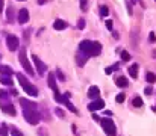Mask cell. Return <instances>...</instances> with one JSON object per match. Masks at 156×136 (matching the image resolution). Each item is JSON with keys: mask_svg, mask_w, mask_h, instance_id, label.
Returning a JSON list of instances; mask_svg holds the SVG:
<instances>
[{"mask_svg": "<svg viewBox=\"0 0 156 136\" xmlns=\"http://www.w3.org/2000/svg\"><path fill=\"white\" fill-rule=\"evenodd\" d=\"M20 104L23 106V115L26 118V121L32 126H37L40 123V113H38V106L37 103H32L26 98H20Z\"/></svg>", "mask_w": 156, "mask_h": 136, "instance_id": "6da1fadb", "label": "cell"}, {"mask_svg": "<svg viewBox=\"0 0 156 136\" xmlns=\"http://www.w3.org/2000/svg\"><path fill=\"white\" fill-rule=\"evenodd\" d=\"M79 50L80 53H83L85 56H99L102 53V44L97 41H82L79 44Z\"/></svg>", "mask_w": 156, "mask_h": 136, "instance_id": "7a4b0ae2", "label": "cell"}, {"mask_svg": "<svg viewBox=\"0 0 156 136\" xmlns=\"http://www.w3.org/2000/svg\"><path fill=\"white\" fill-rule=\"evenodd\" d=\"M17 79H18V83L21 85V88L24 89V92L27 94V95H32V97H37L38 95V91L37 88L26 79V76L24 74H21V73H17Z\"/></svg>", "mask_w": 156, "mask_h": 136, "instance_id": "3957f363", "label": "cell"}, {"mask_svg": "<svg viewBox=\"0 0 156 136\" xmlns=\"http://www.w3.org/2000/svg\"><path fill=\"white\" fill-rule=\"evenodd\" d=\"M102 127H103L105 133L108 136H117V129H115V123L111 118H103L102 121Z\"/></svg>", "mask_w": 156, "mask_h": 136, "instance_id": "277c9868", "label": "cell"}, {"mask_svg": "<svg viewBox=\"0 0 156 136\" xmlns=\"http://www.w3.org/2000/svg\"><path fill=\"white\" fill-rule=\"evenodd\" d=\"M18 61H20V64L23 65V68H24L29 74H32V73H34V68H32V65H30V62H29V59H27V56H26V50H24V48H20Z\"/></svg>", "mask_w": 156, "mask_h": 136, "instance_id": "5b68a950", "label": "cell"}, {"mask_svg": "<svg viewBox=\"0 0 156 136\" xmlns=\"http://www.w3.org/2000/svg\"><path fill=\"white\" fill-rule=\"evenodd\" d=\"M32 61H34V64H35V67H37V71H38V74H41V76H44V73H46V70H47V67H46V64L37 56V54H32Z\"/></svg>", "mask_w": 156, "mask_h": 136, "instance_id": "8992f818", "label": "cell"}, {"mask_svg": "<svg viewBox=\"0 0 156 136\" xmlns=\"http://www.w3.org/2000/svg\"><path fill=\"white\" fill-rule=\"evenodd\" d=\"M18 44H20V41H18V38L15 35H8L6 37V45H8V48L11 51H15L18 48Z\"/></svg>", "mask_w": 156, "mask_h": 136, "instance_id": "52a82bcc", "label": "cell"}, {"mask_svg": "<svg viewBox=\"0 0 156 136\" xmlns=\"http://www.w3.org/2000/svg\"><path fill=\"white\" fill-rule=\"evenodd\" d=\"M0 107H2V110L5 112V113H8V115H11V117H15L17 115V110H15V107L9 103V101H0Z\"/></svg>", "mask_w": 156, "mask_h": 136, "instance_id": "ba28073f", "label": "cell"}, {"mask_svg": "<svg viewBox=\"0 0 156 136\" xmlns=\"http://www.w3.org/2000/svg\"><path fill=\"white\" fill-rule=\"evenodd\" d=\"M105 107V101L102 98H96L90 106H88V109L91 110V112H97V110H100V109H103Z\"/></svg>", "mask_w": 156, "mask_h": 136, "instance_id": "9c48e42d", "label": "cell"}, {"mask_svg": "<svg viewBox=\"0 0 156 136\" xmlns=\"http://www.w3.org/2000/svg\"><path fill=\"white\" fill-rule=\"evenodd\" d=\"M17 20H18L20 24L27 23V21H29V11H27V9H20V12H18V15H17Z\"/></svg>", "mask_w": 156, "mask_h": 136, "instance_id": "30bf717a", "label": "cell"}, {"mask_svg": "<svg viewBox=\"0 0 156 136\" xmlns=\"http://www.w3.org/2000/svg\"><path fill=\"white\" fill-rule=\"evenodd\" d=\"M68 97H70V94H68V92H65V94L62 95V101H61V103H64V104H65V106H67V107H68V109H70L73 113H77V109H76V107L70 103V98H68Z\"/></svg>", "mask_w": 156, "mask_h": 136, "instance_id": "8fae6325", "label": "cell"}, {"mask_svg": "<svg viewBox=\"0 0 156 136\" xmlns=\"http://www.w3.org/2000/svg\"><path fill=\"white\" fill-rule=\"evenodd\" d=\"M47 83H49V86L55 91H58V86H56V80H55V74L53 73H49V76H47Z\"/></svg>", "mask_w": 156, "mask_h": 136, "instance_id": "7c38bea8", "label": "cell"}, {"mask_svg": "<svg viewBox=\"0 0 156 136\" xmlns=\"http://www.w3.org/2000/svg\"><path fill=\"white\" fill-rule=\"evenodd\" d=\"M67 23L64 21V20H55V23H53V27L56 29V30H64V29H67Z\"/></svg>", "mask_w": 156, "mask_h": 136, "instance_id": "4fadbf2b", "label": "cell"}, {"mask_svg": "<svg viewBox=\"0 0 156 136\" xmlns=\"http://www.w3.org/2000/svg\"><path fill=\"white\" fill-rule=\"evenodd\" d=\"M99 95H100V91H99V88L97 86H91L90 89H88V97L90 98H99Z\"/></svg>", "mask_w": 156, "mask_h": 136, "instance_id": "5bb4252c", "label": "cell"}, {"mask_svg": "<svg viewBox=\"0 0 156 136\" xmlns=\"http://www.w3.org/2000/svg\"><path fill=\"white\" fill-rule=\"evenodd\" d=\"M115 85H117V86H120V88H126V86L129 85V82H127V79H126V77L120 76V77H117V79H115Z\"/></svg>", "mask_w": 156, "mask_h": 136, "instance_id": "9a60e30c", "label": "cell"}, {"mask_svg": "<svg viewBox=\"0 0 156 136\" xmlns=\"http://www.w3.org/2000/svg\"><path fill=\"white\" fill-rule=\"evenodd\" d=\"M129 74H130L132 79H136V77H138V65H136V64H132V65L129 67Z\"/></svg>", "mask_w": 156, "mask_h": 136, "instance_id": "2e32d148", "label": "cell"}, {"mask_svg": "<svg viewBox=\"0 0 156 136\" xmlns=\"http://www.w3.org/2000/svg\"><path fill=\"white\" fill-rule=\"evenodd\" d=\"M0 82H2L3 85H6V86H12V85H14L11 76H6V74H2V76H0Z\"/></svg>", "mask_w": 156, "mask_h": 136, "instance_id": "e0dca14e", "label": "cell"}, {"mask_svg": "<svg viewBox=\"0 0 156 136\" xmlns=\"http://www.w3.org/2000/svg\"><path fill=\"white\" fill-rule=\"evenodd\" d=\"M0 73L6 74V76H11V74H14V70L11 67H8V65H0Z\"/></svg>", "mask_w": 156, "mask_h": 136, "instance_id": "ac0fdd59", "label": "cell"}, {"mask_svg": "<svg viewBox=\"0 0 156 136\" xmlns=\"http://www.w3.org/2000/svg\"><path fill=\"white\" fill-rule=\"evenodd\" d=\"M146 80H147L149 83H155L156 82V76L153 74V73H147V74H146Z\"/></svg>", "mask_w": 156, "mask_h": 136, "instance_id": "d6986e66", "label": "cell"}, {"mask_svg": "<svg viewBox=\"0 0 156 136\" xmlns=\"http://www.w3.org/2000/svg\"><path fill=\"white\" fill-rule=\"evenodd\" d=\"M132 104H133L135 107H141V106H143V100H141V97H135L133 101H132Z\"/></svg>", "mask_w": 156, "mask_h": 136, "instance_id": "ffe728a7", "label": "cell"}, {"mask_svg": "<svg viewBox=\"0 0 156 136\" xmlns=\"http://www.w3.org/2000/svg\"><path fill=\"white\" fill-rule=\"evenodd\" d=\"M100 15H102V17H108V15H109V9H108V6H105V5L100 6Z\"/></svg>", "mask_w": 156, "mask_h": 136, "instance_id": "44dd1931", "label": "cell"}, {"mask_svg": "<svg viewBox=\"0 0 156 136\" xmlns=\"http://www.w3.org/2000/svg\"><path fill=\"white\" fill-rule=\"evenodd\" d=\"M118 68H120V65L115 64V65H112V67H108V68L105 70V73H106V74H111L112 71H115V70H118Z\"/></svg>", "mask_w": 156, "mask_h": 136, "instance_id": "7402d4cb", "label": "cell"}, {"mask_svg": "<svg viewBox=\"0 0 156 136\" xmlns=\"http://www.w3.org/2000/svg\"><path fill=\"white\" fill-rule=\"evenodd\" d=\"M0 136H8V126L6 124L0 126Z\"/></svg>", "mask_w": 156, "mask_h": 136, "instance_id": "603a6c76", "label": "cell"}, {"mask_svg": "<svg viewBox=\"0 0 156 136\" xmlns=\"http://www.w3.org/2000/svg\"><path fill=\"white\" fill-rule=\"evenodd\" d=\"M55 101H58V103H61V101H62V95H61L59 89L55 91Z\"/></svg>", "mask_w": 156, "mask_h": 136, "instance_id": "cb8c5ba5", "label": "cell"}, {"mask_svg": "<svg viewBox=\"0 0 156 136\" xmlns=\"http://www.w3.org/2000/svg\"><path fill=\"white\" fill-rule=\"evenodd\" d=\"M121 59H123V61H129V59H130V54L124 50V51H121Z\"/></svg>", "mask_w": 156, "mask_h": 136, "instance_id": "d4e9b609", "label": "cell"}, {"mask_svg": "<svg viewBox=\"0 0 156 136\" xmlns=\"http://www.w3.org/2000/svg\"><path fill=\"white\" fill-rule=\"evenodd\" d=\"M124 97H126L124 94H118V95L115 97V101H117V103H123V101H124Z\"/></svg>", "mask_w": 156, "mask_h": 136, "instance_id": "484cf974", "label": "cell"}, {"mask_svg": "<svg viewBox=\"0 0 156 136\" xmlns=\"http://www.w3.org/2000/svg\"><path fill=\"white\" fill-rule=\"evenodd\" d=\"M80 8H82V11H87V8H88V0H80Z\"/></svg>", "mask_w": 156, "mask_h": 136, "instance_id": "4316f807", "label": "cell"}, {"mask_svg": "<svg viewBox=\"0 0 156 136\" xmlns=\"http://www.w3.org/2000/svg\"><path fill=\"white\" fill-rule=\"evenodd\" d=\"M11 136H23V133H21L20 130H17V129H14V130L11 132Z\"/></svg>", "mask_w": 156, "mask_h": 136, "instance_id": "83f0119b", "label": "cell"}, {"mask_svg": "<svg viewBox=\"0 0 156 136\" xmlns=\"http://www.w3.org/2000/svg\"><path fill=\"white\" fill-rule=\"evenodd\" d=\"M77 27H79V29H83V27H85V20H83V18H80V20H79Z\"/></svg>", "mask_w": 156, "mask_h": 136, "instance_id": "f1b7e54d", "label": "cell"}, {"mask_svg": "<svg viewBox=\"0 0 156 136\" xmlns=\"http://www.w3.org/2000/svg\"><path fill=\"white\" fill-rule=\"evenodd\" d=\"M6 17H8V20H9V21L12 20V9H11V8L8 9V12H6Z\"/></svg>", "mask_w": 156, "mask_h": 136, "instance_id": "f546056e", "label": "cell"}, {"mask_svg": "<svg viewBox=\"0 0 156 136\" xmlns=\"http://www.w3.org/2000/svg\"><path fill=\"white\" fill-rule=\"evenodd\" d=\"M149 40H150V43H155L156 41V37H155V33H153V32L149 35Z\"/></svg>", "mask_w": 156, "mask_h": 136, "instance_id": "4dcf8cb0", "label": "cell"}, {"mask_svg": "<svg viewBox=\"0 0 156 136\" xmlns=\"http://www.w3.org/2000/svg\"><path fill=\"white\" fill-rule=\"evenodd\" d=\"M112 24H114V23H112L111 20H108V21H106V27H108L109 30H112Z\"/></svg>", "mask_w": 156, "mask_h": 136, "instance_id": "1f68e13d", "label": "cell"}, {"mask_svg": "<svg viewBox=\"0 0 156 136\" xmlns=\"http://www.w3.org/2000/svg\"><path fill=\"white\" fill-rule=\"evenodd\" d=\"M56 115H58V117H61V118H64V112H62L61 109H56Z\"/></svg>", "mask_w": 156, "mask_h": 136, "instance_id": "d6a6232c", "label": "cell"}, {"mask_svg": "<svg viewBox=\"0 0 156 136\" xmlns=\"http://www.w3.org/2000/svg\"><path fill=\"white\" fill-rule=\"evenodd\" d=\"M127 11H129V15H132V6L129 5V2H127Z\"/></svg>", "mask_w": 156, "mask_h": 136, "instance_id": "836d02e7", "label": "cell"}, {"mask_svg": "<svg viewBox=\"0 0 156 136\" xmlns=\"http://www.w3.org/2000/svg\"><path fill=\"white\" fill-rule=\"evenodd\" d=\"M144 92H146V94H152V92H153V89H152V88H146V91H144Z\"/></svg>", "mask_w": 156, "mask_h": 136, "instance_id": "e575fe53", "label": "cell"}, {"mask_svg": "<svg viewBox=\"0 0 156 136\" xmlns=\"http://www.w3.org/2000/svg\"><path fill=\"white\" fill-rule=\"evenodd\" d=\"M56 74H58V77H59V79H61V80H64V76H62V74H61V71H58V73H56Z\"/></svg>", "mask_w": 156, "mask_h": 136, "instance_id": "d590c367", "label": "cell"}, {"mask_svg": "<svg viewBox=\"0 0 156 136\" xmlns=\"http://www.w3.org/2000/svg\"><path fill=\"white\" fill-rule=\"evenodd\" d=\"M47 2H50V0H38L40 5H44V3H47Z\"/></svg>", "mask_w": 156, "mask_h": 136, "instance_id": "8d00e7d4", "label": "cell"}, {"mask_svg": "<svg viewBox=\"0 0 156 136\" xmlns=\"http://www.w3.org/2000/svg\"><path fill=\"white\" fill-rule=\"evenodd\" d=\"M2 9H3V0H0V12H2Z\"/></svg>", "mask_w": 156, "mask_h": 136, "instance_id": "74e56055", "label": "cell"}, {"mask_svg": "<svg viewBox=\"0 0 156 136\" xmlns=\"http://www.w3.org/2000/svg\"><path fill=\"white\" fill-rule=\"evenodd\" d=\"M132 2H133V3H135V2H136V0H132Z\"/></svg>", "mask_w": 156, "mask_h": 136, "instance_id": "f35d334b", "label": "cell"}, {"mask_svg": "<svg viewBox=\"0 0 156 136\" xmlns=\"http://www.w3.org/2000/svg\"><path fill=\"white\" fill-rule=\"evenodd\" d=\"M20 2H24V0H20Z\"/></svg>", "mask_w": 156, "mask_h": 136, "instance_id": "ab89813d", "label": "cell"}]
</instances>
